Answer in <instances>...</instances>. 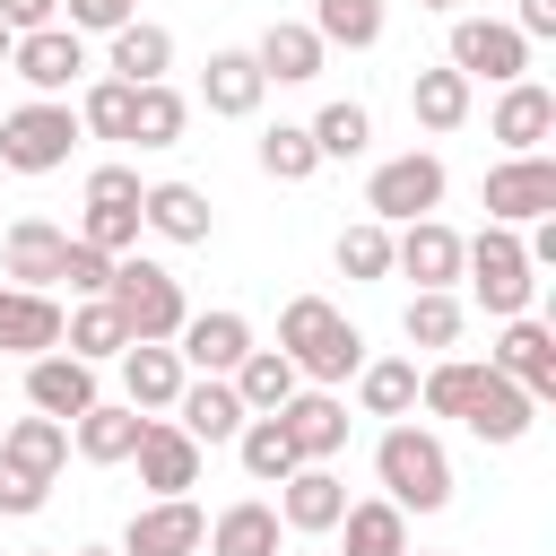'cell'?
Wrapping results in <instances>:
<instances>
[{
	"label": "cell",
	"mask_w": 556,
	"mask_h": 556,
	"mask_svg": "<svg viewBox=\"0 0 556 556\" xmlns=\"http://www.w3.org/2000/svg\"><path fill=\"white\" fill-rule=\"evenodd\" d=\"M278 348H287V365H295L304 382H321V391H339V382L365 365V330H356L330 295H287V313H278Z\"/></svg>",
	"instance_id": "1"
},
{
	"label": "cell",
	"mask_w": 556,
	"mask_h": 556,
	"mask_svg": "<svg viewBox=\"0 0 556 556\" xmlns=\"http://www.w3.org/2000/svg\"><path fill=\"white\" fill-rule=\"evenodd\" d=\"M374 478H382V495H391L400 513H443V504H452V452H443L426 426H408V417L382 426Z\"/></svg>",
	"instance_id": "2"
},
{
	"label": "cell",
	"mask_w": 556,
	"mask_h": 556,
	"mask_svg": "<svg viewBox=\"0 0 556 556\" xmlns=\"http://www.w3.org/2000/svg\"><path fill=\"white\" fill-rule=\"evenodd\" d=\"M460 278L478 287V304L495 313V321H513V313H530V295H539V269H530V252H521V226H478V235H460Z\"/></svg>",
	"instance_id": "3"
},
{
	"label": "cell",
	"mask_w": 556,
	"mask_h": 556,
	"mask_svg": "<svg viewBox=\"0 0 556 556\" xmlns=\"http://www.w3.org/2000/svg\"><path fill=\"white\" fill-rule=\"evenodd\" d=\"M78 104L70 96H26L17 113H0V165L9 174H61L78 148Z\"/></svg>",
	"instance_id": "4"
},
{
	"label": "cell",
	"mask_w": 556,
	"mask_h": 556,
	"mask_svg": "<svg viewBox=\"0 0 556 556\" xmlns=\"http://www.w3.org/2000/svg\"><path fill=\"white\" fill-rule=\"evenodd\" d=\"M104 304L122 313V330L130 339H174L182 330V278L165 269V261H148V252H122L113 261V278H104Z\"/></svg>",
	"instance_id": "5"
},
{
	"label": "cell",
	"mask_w": 556,
	"mask_h": 556,
	"mask_svg": "<svg viewBox=\"0 0 556 556\" xmlns=\"http://www.w3.org/2000/svg\"><path fill=\"white\" fill-rule=\"evenodd\" d=\"M469 87L486 78V87H513V78H530V35L513 26V17H452V52H443Z\"/></svg>",
	"instance_id": "6"
},
{
	"label": "cell",
	"mask_w": 556,
	"mask_h": 556,
	"mask_svg": "<svg viewBox=\"0 0 556 556\" xmlns=\"http://www.w3.org/2000/svg\"><path fill=\"white\" fill-rule=\"evenodd\" d=\"M434 208H443V156H434V148H408V156H382V165H374L365 217L408 226V217H434Z\"/></svg>",
	"instance_id": "7"
},
{
	"label": "cell",
	"mask_w": 556,
	"mask_h": 556,
	"mask_svg": "<svg viewBox=\"0 0 556 556\" xmlns=\"http://www.w3.org/2000/svg\"><path fill=\"white\" fill-rule=\"evenodd\" d=\"M486 217L495 226H530V217H556V156L530 148V156H504L486 174Z\"/></svg>",
	"instance_id": "8"
},
{
	"label": "cell",
	"mask_w": 556,
	"mask_h": 556,
	"mask_svg": "<svg viewBox=\"0 0 556 556\" xmlns=\"http://www.w3.org/2000/svg\"><path fill=\"white\" fill-rule=\"evenodd\" d=\"M269 417L287 426L295 460H339V452H348V400H339V391H321V382H295Z\"/></svg>",
	"instance_id": "9"
},
{
	"label": "cell",
	"mask_w": 556,
	"mask_h": 556,
	"mask_svg": "<svg viewBox=\"0 0 556 556\" xmlns=\"http://www.w3.org/2000/svg\"><path fill=\"white\" fill-rule=\"evenodd\" d=\"M200 539H208V513L191 495H148L122 521V556H200Z\"/></svg>",
	"instance_id": "10"
},
{
	"label": "cell",
	"mask_w": 556,
	"mask_h": 556,
	"mask_svg": "<svg viewBox=\"0 0 556 556\" xmlns=\"http://www.w3.org/2000/svg\"><path fill=\"white\" fill-rule=\"evenodd\" d=\"M9 70L35 87V96H70L78 78H87V35L78 26H35V35H17V52H9Z\"/></svg>",
	"instance_id": "11"
},
{
	"label": "cell",
	"mask_w": 556,
	"mask_h": 556,
	"mask_svg": "<svg viewBox=\"0 0 556 556\" xmlns=\"http://www.w3.org/2000/svg\"><path fill=\"white\" fill-rule=\"evenodd\" d=\"M339 513H348V486H339L330 460H295V469L278 478V521H287L295 539H330Z\"/></svg>",
	"instance_id": "12"
},
{
	"label": "cell",
	"mask_w": 556,
	"mask_h": 556,
	"mask_svg": "<svg viewBox=\"0 0 556 556\" xmlns=\"http://www.w3.org/2000/svg\"><path fill=\"white\" fill-rule=\"evenodd\" d=\"M486 365H495V374H513L530 400H556V330H547L539 313H513V321H504V339L486 348Z\"/></svg>",
	"instance_id": "13"
},
{
	"label": "cell",
	"mask_w": 556,
	"mask_h": 556,
	"mask_svg": "<svg viewBox=\"0 0 556 556\" xmlns=\"http://www.w3.org/2000/svg\"><path fill=\"white\" fill-rule=\"evenodd\" d=\"M113 365H122V400H130L139 417H165V408H174V391L191 382V365L174 356V339H130Z\"/></svg>",
	"instance_id": "14"
},
{
	"label": "cell",
	"mask_w": 556,
	"mask_h": 556,
	"mask_svg": "<svg viewBox=\"0 0 556 556\" xmlns=\"http://www.w3.org/2000/svg\"><path fill=\"white\" fill-rule=\"evenodd\" d=\"M165 417H174V426H182V434L208 452V443H235L252 408L235 400V382H226V374H191V382L174 391V408H165Z\"/></svg>",
	"instance_id": "15"
},
{
	"label": "cell",
	"mask_w": 556,
	"mask_h": 556,
	"mask_svg": "<svg viewBox=\"0 0 556 556\" xmlns=\"http://www.w3.org/2000/svg\"><path fill=\"white\" fill-rule=\"evenodd\" d=\"M26 408H43V417H78V408H96V365L87 356H70V348H43V356H26Z\"/></svg>",
	"instance_id": "16"
},
{
	"label": "cell",
	"mask_w": 556,
	"mask_h": 556,
	"mask_svg": "<svg viewBox=\"0 0 556 556\" xmlns=\"http://www.w3.org/2000/svg\"><path fill=\"white\" fill-rule=\"evenodd\" d=\"M130 460H139V486H148V495H191V486H200V443H191L174 417H148Z\"/></svg>",
	"instance_id": "17"
},
{
	"label": "cell",
	"mask_w": 556,
	"mask_h": 556,
	"mask_svg": "<svg viewBox=\"0 0 556 556\" xmlns=\"http://www.w3.org/2000/svg\"><path fill=\"white\" fill-rule=\"evenodd\" d=\"M252 61H261V78H269V87H313V78H321V61H330V43H321L304 17H269V26H261V43H252Z\"/></svg>",
	"instance_id": "18"
},
{
	"label": "cell",
	"mask_w": 556,
	"mask_h": 556,
	"mask_svg": "<svg viewBox=\"0 0 556 556\" xmlns=\"http://www.w3.org/2000/svg\"><path fill=\"white\" fill-rule=\"evenodd\" d=\"M486 130L504 139V156H530V148H547V139H556V87H539V78H513V87L495 96Z\"/></svg>",
	"instance_id": "19"
},
{
	"label": "cell",
	"mask_w": 556,
	"mask_h": 556,
	"mask_svg": "<svg viewBox=\"0 0 556 556\" xmlns=\"http://www.w3.org/2000/svg\"><path fill=\"white\" fill-rule=\"evenodd\" d=\"M391 269L417 278V287H452L460 278V235L443 217H408V226H391Z\"/></svg>",
	"instance_id": "20"
},
{
	"label": "cell",
	"mask_w": 556,
	"mask_h": 556,
	"mask_svg": "<svg viewBox=\"0 0 556 556\" xmlns=\"http://www.w3.org/2000/svg\"><path fill=\"white\" fill-rule=\"evenodd\" d=\"M243 348H252V321L243 313H182V330H174V356L191 365V374H235L243 365Z\"/></svg>",
	"instance_id": "21"
},
{
	"label": "cell",
	"mask_w": 556,
	"mask_h": 556,
	"mask_svg": "<svg viewBox=\"0 0 556 556\" xmlns=\"http://www.w3.org/2000/svg\"><path fill=\"white\" fill-rule=\"evenodd\" d=\"M530 417H539V400L513 382V374H478V391H469V408H460V426L478 434V443H521L530 434Z\"/></svg>",
	"instance_id": "22"
},
{
	"label": "cell",
	"mask_w": 556,
	"mask_h": 556,
	"mask_svg": "<svg viewBox=\"0 0 556 556\" xmlns=\"http://www.w3.org/2000/svg\"><path fill=\"white\" fill-rule=\"evenodd\" d=\"M43 348H61L52 287H9L0 278V356H43Z\"/></svg>",
	"instance_id": "23"
},
{
	"label": "cell",
	"mask_w": 556,
	"mask_h": 556,
	"mask_svg": "<svg viewBox=\"0 0 556 556\" xmlns=\"http://www.w3.org/2000/svg\"><path fill=\"white\" fill-rule=\"evenodd\" d=\"M61 252H70V235H61L52 217H17V226L0 235V278H9V287H52V278H61Z\"/></svg>",
	"instance_id": "24"
},
{
	"label": "cell",
	"mask_w": 556,
	"mask_h": 556,
	"mask_svg": "<svg viewBox=\"0 0 556 556\" xmlns=\"http://www.w3.org/2000/svg\"><path fill=\"white\" fill-rule=\"evenodd\" d=\"M139 426H148V417H139L130 400H96V408H78V417H70V452H78V460H96V469H113V460H130V452H139Z\"/></svg>",
	"instance_id": "25"
},
{
	"label": "cell",
	"mask_w": 556,
	"mask_h": 556,
	"mask_svg": "<svg viewBox=\"0 0 556 556\" xmlns=\"http://www.w3.org/2000/svg\"><path fill=\"white\" fill-rule=\"evenodd\" d=\"M261 96H269V78H261V61H252L243 43L208 52V70H200V104H208V113L243 122V113H261Z\"/></svg>",
	"instance_id": "26"
},
{
	"label": "cell",
	"mask_w": 556,
	"mask_h": 556,
	"mask_svg": "<svg viewBox=\"0 0 556 556\" xmlns=\"http://www.w3.org/2000/svg\"><path fill=\"white\" fill-rule=\"evenodd\" d=\"M278 539H287V521H278V504L269 495H243V504H226L217 521H208V556H278Z\"/></svg>",
	"instance_id": "27"
},
{
	"label": "cell",
	"mask_w": 556,
	"mask_h": 556,
	"mask_svg": "<svg viewBox=\"0 0 556 556\" xmlns=\"http://www.w3.org/2000/svg\"><path fill=\"white\" fill-rule=\"evenodd\" d=\"M139 226L165 243H208V191L200 182H148L139 191Z\"/></svg>",
	"instance_id": "28"
},
{
	"label": "cell",
	"mask_w": 556,
	"mask_h": 556,
	"mask_svg": "<svg viewBox=\"0 0 556 556\" xmlns=\"http://www.w3.org/2000/svg\"><path fill=\"white\" fill-rule=\"evenodd\" d=\"M165 70H174V35H165L156 17H122V26H113V52H104V78L148 87V78H165Z\"/></svg>",
	"instance_id": "29"
},
{
	"label": "cell",
	"mask_w": 556,
	"mask_h": 556,
	"mask_svg": "<svg viewBox=\"0 0 556 556\" xmlns=\"http://www.w3.org/2000/svg\"><path fill=\"white\" fill-rule=\"evenodd\" d=\"M61 348L87 356V365H113V356L130 348V330H122V313H113L104 295H78V304L61 313Z\"/></svg>",
	"instance_id": "30"
},
{
	"label": "cell",
	"mask_w": 556,
	"mask_h": 556,
	"mask_svg": "<svg viewBox=\"0 0 556 556\" xmlns=\"http://www.w3.org/2000/svg\"><path fill=\"white\" fill-rule=\"evenodd\" d=\"M356 408L365 417H408L417 408V356H365L356 365Z\"/></svg>",
	"instance_id": "31"
},
{
	"label": "cell",
	"mask_w": 556,
	"mask_h": 556,
	"mask_svg": "<svg viewBox=\"0 0 556 556\" xmlns=\"http://www.w3.org/2000/svg\"><path fill=\"white\" fill-rule=\"evenodd\" d=\"M0 460H17L26 478H61V460H70V426L35 408V417H17V426L0 434Z\"/></svg>",
	"instance_id": "32"
},
{
	"label": "cell",
	"mask_w": 556,
	"mask_h": 556,
	"mask_svg": "<svg viewBox=\"0 0 556 556\" xmlns=\"http://www.w3.org/2000/svg\"><path fill=\"white\" fill-rule=\"evenodd\" d=\"M339 530H348V556H408V513H400L391 495L348 504V513H339Z\"/></svg>",
	"instance_id": "33"
},
{
	"label": "cell",
	"mask_w": 556,
	"mask_h": 556,
	"mask_svg": "<svg viewBox=\"0 0 556 556\" xmlns=\"http://www.w3.org/2000/svg\"><path fill=\"white\" fill-rule=\"evenodd\" d=\"M182 130H191L182 87L174 78H148L139 87V113H130V148H182Z\"/></svg>",
	"instance_id": "34"
},
{
	"label": "cell",
	"mask_w": 556,
	"mask_h": 556,
	"mask_svg": "<svg viewBox=\"0 0 556 556\" xmlns=\"http://www.w3.org/2000/svg\"><path fill=\"white\" fill-rule=\"evenodd\" d=\"M226 382H235V400H243L252 417H269V408H278V400H287V391H295L304 374L287 365V348H243V365H235Z\"/></svg>",
	"instance_id": "35"
},
{
	"label": "cell",
	"mask_w": 556,
	"mask_h": 556,
	"mask_svg": "<svg viewBox=\"0 0 556 556\" xmlns=\"http://www.w3.org/2000/svg\"><path fill=\"white\" fill-rule=\"evenodd\" d=\"M330 52H374L382 43V0H313V17H304Z\"/></svg>",
	"instance_id": "36"
},
{
	"label": "cell",
	"mask_w": 556,
	"mask_h": 556,
	"mask_svg": "<svg viewBox=\"0 0 556 556\" xmlns=\"http://www.w3.org/2000/svg\"><path fill=\"white\" fill-rule=\"evenodd\" d=\"M408 113H417L426 130H460V122H469V78H460L452 61H443V70H417V78H408Z\"/></svg>",
	"instance_id": "37"
},
{
	"label": "cell",
	"mask_w": 556,
	"mask_h": 556,
	"mask_svg": "<svg viewBox=\"0 0 556 556\" xmlns=\"http://www.w3.org/2000/svg\"><path fill=\"white\" fill-rule=\"evenodd\" d=\"M252 156H261V174H269V182H313V174H321V148H313V130H304V122H269Z\"/></svg>",
	"instance_id": "38"
},
{
	"label": "cell",
	"mask_w": 556,
	"mask_h": 556,
	"mask_svg": "<svg viewBox=\"0 0 556 556\" xmlns=\"http://www.w3.org/2000/svg\"><path fill=\"white\" fill-rule=\"evenodd\" d=\"M330 261H339V278H356V287L391 278V226H382V217H356V226H339Z\"/></svg>",
	"instance_id": "39"
},
{
	"label": "cell",
	"mask_w": 556,
	"mask_h": 556,
	"mask_svg": "<svg viewBox=\"0 0 556 556\" xmlns=\"http://www.w3.org/2000/svg\"><path fill=\"white\" fill-rule=\"evenodd\" d=\"M235 460H243V478H252V486H278V478L295 469V443H287V426H278V417H243Z\"/></svg>",
	"instance_id": "40"
},
{
	"label": "cell",
	"mask_w": 556,
	"mask_h": 556,
	"mask_svg": "<svg viewBox=\"0 0 556 556\" xmlns=\"http://www.w3.org/2000/svg\"><path fill=\"white\" fill-rule=\"evenodd\" d=\"M304 130H313V148H321V165H330V156H365V148H374V113H365L356 96H339V104H321V113H313Z\"/></svg>",
	"instance_id": "41"
},
{
	"label": "cell",
	"mask_w": 556,
	"mask_h": 556,
	"mask_svg": "<svg viewBox=\"0 0 556 556\" xmlns=\"http://www.w3.org/2000/svg\"><path fill=\"white\" fill-rule=\"evenodd\" d=\"M400 339H408V348H452V339H460V295H452V287H417L408 313H400Z\"/></svg>",
	"instance_id": "42"
},
{
	"label": "cell",
	"mask_w": 556,
	"mask_h": 556,
	"mask_svg": "<svg viewBox=\"0 0 556 556\" xmlns=\"http://www.w3.org/2000/svg\"><path fill=\"white\" fill-rule=\"evenodd\" d=\"M130 113H139V87H130V78H87V96H78V130H96V139H130Z\"/></svg>",
	"instance_id": "43"
},
{
	"label": "cell",
	"mask_w": 556,
	"mask_h": 556,
	"mask_svg": "<svg viewBox=\"0 0 556 556\" xmlns=\"http://www.w3.org/2000/svg\"><path fill=\"white\" fill-rule=\"evenodd\" d=\"M139 235H148L139 208H87V217H78V243H96V252H113V261L139 252Z\"/></svg>",
	"instance_id": "44"
},
{
	"label": "cell",
	"mask_w": 556,
	"mask_h": 556,
	"mask_svg": "<svg viewBox=\"0 0 556 556\" xmlns=\"http://www.w3.org/2000/svg\"><path fill=\"white\" fill-rule=\"evenodd\" d=\"M104 278H113V252H96V243H78V235H70V252H61V278H52V287H70V295H104Z\"/></svg>",
	"instance_id": "45"
},
{
	"label": "cell",
	"mask_w": 556,
	"mask_h": 556,
	"mask_svg": "<svg viewBox=\"0 0 556 556\" xmlns=\"http://www.w3.org/2000/svg\"><path fill=\"white\" fill-rule=\"evenodd\" d=\"M139 191H148L139 165H96L87 174V208H139Z\"/></svg>",
	"instance_id": "46"
},
{
	"label": "cell",
	"mask_w": 556,
	"mask_h": 556,
	"mask_svg": "<svg viewBox=\"0 0 556 556\" xmlns=\"http://www.w3.org/2000/svg\"><path fill=\"white\" fill-rule=\"evenodd\" d=\"M43 495H52V478H26L17 460H0V513L26 521V513H43Z\"/></svg>",
	"instance_id": "47"
},
{
	"label": "cell",
	"mask_w": 556,
	"mask_h": 556,
	"mask_svg": "<svg viewBox=\"0 0 556 556\" xmlns=\"http://www.w3.org/2000/svg\"><path fill=\"white\" fill-rule=\"evenodd\" d=\"M122 17H139V0H70L61 26H78V35H113Z\"/></svg>",
	"instance_id": "48"
},
{
	"label": "cell",
	"mask_w": 556,
	"mask_h": 556,
	"mask_svg": "<svg viewBox=\"0 0 556 556\" xmlns=\"http://www.w3.org/2000/svg\"><path fill=\"white\" fill-rule=\"evenodd\" d=\"M61 17V0H0V26L9 35H35V26H52Z\"/></svg>",
	"instance_id": "49"
},
{
	"label": "cell",
	"mask_w": 556,
	"mask_h": 556,
	"mask_svg": "<svg viewBox=\"0 0 556 556\" xmlns=\"http://www.w3.org/2000/svg\"><path fill=\"white\" fill-rule=\"evenodd\" d=\"M513 26H521L530 43H539V35H556V0H521V9H513Z\"/></svg>",
	"instance_id": "50"
},
{
	"label": "cell",
	"mask_w": 556,
	"mask_h": 556,
	"mask_svg": "<svg viewBox=\"0 0 556 556\" xmlns=\"http://www.w3.org/2000/svg\"><path fill=\"white\" fill-rule=\"evenodd\" d=\"M9 52H17V35H9V26H0V70H9Z\"/></svg>",
	"instance_id": "51"
},
{
	"label": "cell",
	"mask_w": 556,
	"mask_h": 556,
	"mask_svg": "<svg viewBox=\"0 0 556 556\" xmlns=\"http://www.w3.org/2000/svg\"><path fill=\"white\" fill-rule=\"evenodd\" d=\"M70 556H122V547H70Z\"/></svg>",
	"instance_id": "52"
},
{
	"label": "cell",
	"mask_w": 556,
	"mask_h": 556,
	"mask_svg": "<svg viewBox=\"0 0 556 556\" xmlns=\"http://www.w3.org/2000/svg\"><path fill=\"white\" fill-rule=\"evenodd\" d=\"M417 9H460V0H417Z\"/></svg>",
	"instance_id": "53"
},
{
	"label": "cell",
	"mask_w": 556,
	"mask_h": 556,
	"mask_svg": "<svg viewBox=\"0 0 556 556\" xmlns=\"http://www.w3.org/2000/svg\"><path fill=\"white\" fill-rule=\"evenodd\" d=\"M26 556H61V547H26Z\"/></svg>",
	"instance_id": "54"
}]
</instances>
